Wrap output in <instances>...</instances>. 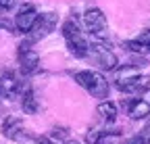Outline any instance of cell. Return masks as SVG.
Segmentation results:
<instances>
[{
    "instance_id": "1",
    "label": "cell",
    "mask_w": 150,
    "mask_h": 144,
    "mask_svg": "<svg viewBox=\"0 0 150 144\" xmlns=\"http://www.w3.org/2000/svg\"><path fill=\"white\" fill-rule=\"evenodd\" d=\"M81 88H86L94 98H106L108 96V82L98 71H79L73 77Z\"/></svg>"
},
{
    "instance_id": "2",
    "label": "cell",
    "mask_w": 150,
    "mask_h": 144,
    "mask_svg": "<svg viewBox=\"0 0 150 144\" xmlns=\"http://www.w3.org/2000/svg\"><path fill=\"white\" fill-rule=\"evenodd\" d=\"M63 35H65V40H67V44H69V50L73 52L75 57H88V48H90V44H88V40H86V35H83V31L77 27V23H75L73 19H69L65 25H63Z\"/></svg>"
},
{
    "instance_id": "3",
    "label": "cell",
    "mask_w": 150,
    "mask_h": 144,
    "mask_svg": "<svg viewBox=\"0 0 150 144\" xmlns=\"http://www.w3.org/2000/svg\"><path fill=\"white\" fill-rule=\"evenodd\" d=\"M88 57H92L94 59V63L96 65H100L104 71H112L117 67V57H115V52H112L106 44H94V46H90L88 48Z\"/></svg>"
},
{
    "instance_id": "4",
    "label": "cell",
    "mask_w": 150,
    "mask_h": 144,
    "mask_svg": "<svg viewBox=\"0 0 150 144\" xmlns=\"http://www.w3.org/2000/svg\"><path fill=\"white\" fill-rule=\"evenodd\" d=\"M56 21H59V17H56V13H44V15H38V19L31 27V35H29V42H38V40H42L46 38V35L54 29Z\"/></svg>"
},
{
    "instance_id": "5",
    "label": "cell",
    "mask_w": 150,
    "mask_h": 144,
    "mask_svg": "<svg viewBox=\"0 0 150 144\" xmlns=\"http://www.w3.org/2000/svg\"><path fill=\"white\" fill-rule=\"evenodd\" d=\"M83 23H86V29L96 35V38H104V31H106V17L100 9H90L83 13Z\"/></svg>"
},
{
    "instance_id": "6",
    "label": "cell",
    "mask_w": 150,
    "mask_h": 144,
    "mask_svg": "<svg viewBox=\"0 0 150 144\" xmlns=\"http://www.w3.org/2000/svg\"><path fill=\"white\" fill-rule=\"evenodd\" d=\"M17 57H19V65H21V71L25 75L33 73L40 65V57H38V52L29 48V42H23L17 50Z\"/></svg>"
},
{
    "instance_id": "7",
    "label": "cell",
    "mask_w": 150,
    "mask_h": 144,
    "mask_svg": "<svg viewBox=\"0 0 150 144\" xmlns=\"http://www.w3.org/2000/svg\"><path fill=\"white\" fill-rule=\"evenodd\" d=\"M150 86V79L146 75H134V77H127V79H119L117 88L121 90L123 94H142L144 90Z\"/></svg>"
},
{
    "instance_id": "8",
    "label": "cell",
    "mask_w": 150,
    "mask_h": 144,
    "mask_svg": "<svg viewBox=\"0 0 150 144\" xmlns=\"http://www.w3.org/2000/svg\"><path fill=\"white\" fill-rule=\"evenodd\" d=\"M35 19H38V11L31 4H23L21 11H19V15H17V29L21 33H29L33 23H35Z\"/></svg>"
},
{
    "instance_id": "9",
    "label": "cell",
    "mask_w": 150,
    "mask_h": 144,
    "mask_svg": "<svg viewBox=\"0 0 150 144\" xmlns=\"http://www.w3.org/2000/svg\"><path fill=\"white\" fill-rule=\"evenodd\" d=\"M19 94V82H17V75L13 71H4L2 75H0V96L4 98H17Z\"/></svg>"
},
{
    "instance_id": "10",
    "label": "cell",
    "mask_w": 150,
    "mask_h": 144,
    "mask_svg": "<svg viewBox=\"0 0 150 144\" xmlns=\"http://www.w3.org/2000/svg\"><path fill=\"white\" fill-rule=\"evenodd\" d=\"M150 115V100L146 98H136L129 104V117L131 119H144Z\"/></svg>"
},
{
    "instance_id": "11",
    "label": "cell",
    "mask_w": 150,
    "mask_h": 144,
    "mask_svg": "<svg viewBox=\"0 0 150 144\" xmlns=\"http://www.w3.org/2000/svg\"><path fill=\"white\" fill-rule=\"evenodd\" d=\"M21 130H23V121L19 117H8L4 121V125H2L4 136L11 138V140H19V138H21Z\"/></svg>"
},
{
    "instance_id": "12",
    "label": "cell",
    "mask_w": 150,
    "mask_h": 144,
    "mask_svg": "<svg viewBox=\"0 0 150 144\" xmlns=\"http://www.w3.org/2000/svg\"><path fill=\"white\" fill-rule=\"evenodd\" d=\"M98 115L106 121V123H112L117 119V104L110 102V100H102L98 104Z\"/></svg>"
},
{
    "instance_id": "13",
    "label": "cell",
    "mask_w": 150,
    "mask_h": 144,
    "mask_svg": "<svg viewBox=\"0 0 150 144\" xmlns=\"http://www.w3.org/2000/svg\"><path fill=\"white\" fill-rule=\"evenodd\" d=\"M21 106H23V113L35 115V111H38V102H35V98H33L31 88L25 90V94H23V98H21Z\"/></svg>"
},
{
    "instance_id": "14",
    "label": "cell",
    "mask_w": 150,
    "mask_h": 144,
    "mask_svg": "<svg viewBox=\"0 0 150 144\" xmlns=\"http://www.w3.org/2000/svg\"><path fill=\"white\" fill-rule=\"evenodd\" d=\"M121 140H123V134L112 130V132H100L96 144H121Z\"/></svg>"
},
{
    "instance_id": "15",
    "label": "cell",
    "mask_w": 150,
    "mask_h": 144,
    "mask_svg": "<svg viewBox=\"0 0 150 144\" xmlns=\"http://www.w3.org/2000/svg\"><path fill=\"white\" fill-rule=\"evenodd\" d=\"M125 48H127L129 52H138V55H148V52H150V48L142 46V44H140V42H136V40L125 42Z\"/></svg>"
},
{
    "instance_id": "16",
    "label": "cell",
    "mask_w": 150,
    "mask_h": 144,
    "mask_svg": "<svg viewBox=\"0 0 150 144\" xmlns=\"http://www.w3.org/2000/svg\"><path fill=\"white\" fill-rule=\"evenodd\" d=\"M136 42H140L142 46H146V48H150V27L148 29H144L138 38H136Z\"/></svg>"
},
{
    "instance_id": "17",
    "label": "cell",
    "mask_w": 150,
    "mask_h": 144,
    "mask_svg": "<svg viewBox=\"0 0 150 144\" xmlns=\"http://www.w3.org/2000/svg\"><path fill=\"white\" fill-rule=\"evenodd\" d=\"M148 134H150V130H146V134H142V136H136V138H131L127 144H148Z\"/></svg>"
},
{
    "instance_id": "18",
    "label": "cell",
    "mask_w": 150,
    "mask_h": 144,
    "mask_svg": "<svg viewBox=\"0 0 150 144\" xmlns=\"http://www.w3.org/2000/svg\"><path fill=\"white\" fill-rule=\"evenodd\" d=\"M15 2H17V0H0V9L8 11V9H13V6H15Z\"/></svg>"
},
{
    "instance_id": "19",
    "label": "cell",
    "mask_w": 150,
    "mask_h": 144,
    "mask_svg": "<svg viewBox=\"0 0 150 144\" xmlns=\"http://www.w3.org/2000/svg\"><path fill=\"white\" fill-rule=\"evenodd\" d=\"M98 136H100V132H90V136H88V144H96Z\"/></svg>"
},
{
    "instance_id": "20",
    "label": "cell",
    "mask_w": 150,
    "mask_h": 144,
    "mask_svg": "<svg viewBox=\"0 0 150 144\" xmlns=\"http://www.w3.org/2000/svg\"><path fill=\"white\" fill-rule=\"evenodd\" d=\"M0 29H6V31H13V25L6 21V19H0Z\"/></svg>"
},
{
    "instance_id": "21",
    "label": "cell",
    "mask_w": 150,
    "mask_h": 144,
    "mask_svg": "<svg viewBox=\"0 0 150 144\" xmlns=\"http://www.w3.org/2000/svg\"><path fill=\"white\" fill-rule=\"evenodd\" d=\"M63 144H79V142H77V140H69V138H67V140H65Z\"/></svg>"
}]
</instances>
